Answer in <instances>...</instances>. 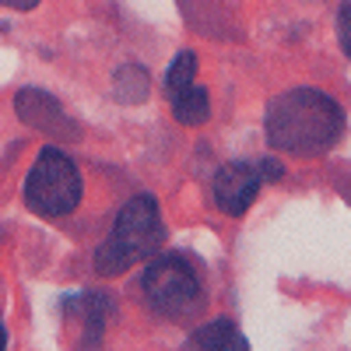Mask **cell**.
Segmentation results:
<instances>
[{"instance_id": "13", "label": "cell", "mask_w": 351, "mask_h": 351, "mask_svg": "<svg viewBox=\"0 0 351 351\" xmlns=\"http://www.w3.org/2000/svg\"><path fill=\"white\" fill-rule=\"evenodd\" d=\"M0 4L11 8V11H32V8L39 4V0H0Z\"/></svg>"}, {"instance_id": "6", "label": "cell", "mask_w": 351, "mask_h": 351, "mask_svg": "<svg viewBox=\"0 0 351 351\" xmlns=\"http://www.w3.org/2000/svg\"><path fill=\"white\" fill-rule=\"evenodd\" d=\"M14 109H18V116H21L28 127H36L43 134H53V137H74L77 134L71 127V120L64 116V109L56 106V99L46 95V92H36V88L18 92L14 95Z\"/></svg>"}, {"instance_id": "10", "label": "cell", "mask_w": 351, "mask_h": 351, "mask_svg": "<svg viewBox=\"0 0 351 351\" xmlns=\"http://www.w3.org/2000/svg\"><path fill=\"white\" fill-rule=\"evenodd\" d=\"M197 81V53H180L176 60L169 64V71H165V95L172 99V95H180L183 88H190Z\"/></svg>"}, {"instance_id": "3", "label": "cell", "mask_w": 351, "mask_h": 351, "mask_svg": "<svg viewBox=\"0 0 351 351\" xmlns=\"http://www.w3.org/2000/svg\"><path fill=\"white\" fill-rule=\"evenodd\" d=\"M141 288H144V299H148L152 313L172 319V324H190L208 306L197 271L180 253H162V256L155 253L148 260V267H144Z\"/></svg>"}, {"instance_id": "2", "label": "cell", "mask_w": 351, "mask_h": 351, "mask_svg": "<svg viewBox=\"0 0 351 351\" xmlns=\"http://www.w3.org/2000/svg\"><path fill=\"white\" fill-rule=\"evenodd\" d=\"M162 239H165V225H162L155 197L137 193L120 208V215H116L112 236L95 250V271L102 278L123 274L134 263L152 260L162 250Z\"/></svg>"}, {"instance_id": "5", "label": "cell", "mask_w": 351, "mask_h": 351, "mask_svg": "<svg viewBox=\"0 0 351 351\" xmlns=\"http://www.w3.org/2000/svg\"><path fill=\"white\" fill-rule=\"evenodd\" d=\"M263 186V176L256 169V162H225L215 172L211 183V197L218 204V211H225L228 218H239L250 211V204L256 200Z\"/></svg>"}, {"instance_id": "14", "label": "cell", "mask_w": 351, "mask_h": 351, "mask_svg": "<svg viewBox=\"0 0 351 351\" xmlns=\"http://www.w3.org/2000/svg\"><path fill=\"white\" fill-rule=\"evenodd\" d=\"M0 348H8V330H4V324H0Z\"/></svg>"}, {"instance_id": "7", "label": "cell", "mask_w": 351, "mask_h": 351, "mask_svg": "<svg viewBox=\"0 0 351 351\" xmlns=\"http://www.w3.org/2000/svg\"><path fill=\"white\" fill-rule=\"evenodd\" d=\"M186 348H204V351H246L250 341L239 334V327L232 319H211V324L197 327L190 337H186Z\"/></svg>"}, {"instance_id": "1", "label": "cell", "mask_w": 351, "mask_h": 351, "mask_svg": "<svg viewBox=\"0 0 351 351\" xmlns=\"http://www.w3.org/2000/svg\"><path fill=\"white\" fill-rule=\"evenodd\" d=\"M344 109L319 88H291L263 116L267 144L281 155H324L344 137Z\"/></svg>"}, {"instance_id": "11", "label": "cell", "mask_w": 351, "mask_h": 351, "mask_svg": "<svg viewBox=\"0 0 351 351\" xmlns=\"http://www.w3.org/2000/svg\"><path fill=\"white\" fill-rule=\"evenodd\" d=\"M337 43L351 60V0H341V8H337Z\"/></svg>"}, {"instance_id": "12", "label": "cell", "mask_w": 351, "mask_h": 351, "mask_svg": "<svg viewBox=\"0 0 351 351\" xmlns=\"http://www.w3.org/2000/svg\"><path fill=\"white\" fill-rule=\"evenodd\" d=\"M256 169H260V176H263V183H267V180H281V176H285V165H281L274 155L260 158V162H256Z\"/></svg>"}, {"instance_id": "8", "label": "cell", "mask_w": 351, "mask_h": 351, "mask_svg": "<svg viewBox=\"0 0 351 351\" xmlns=\"http://www.w3.org/2000/svg\"><path fill=\"white\" fill-rule=\"evenodd\" d=\"M67 306L77 309L81 324L88 327V341H95L106 327H109V316H112V299L106 291H81L77 299H67Z\"/></svg>"}, {"instance_id": "4", "label": "cell", "mask_w": 351, "mask_h": 351, "mask_svg": "<svg viewBox=\"0 0 351 351\" xmlns=\"http://www.w3.org/2000/svg\"><path fill=\"white\" fill-rule=\"evenodd\" d=\"M25 204H28V211H36L43 218H64L77 208L81 204V172L71 162V155L46 144L36 165L25 176Z\"/></svg>"}, {"instance_id": "9", "label": "cell", "mask_w": 351, "mask_h": 351, "mask_svg": "<svg viewBox=\"0 0 351 351\" xmlns=\"http://www.w3.org/2000/svg\"><path fill=\"white\" fill-rule=\"evenodd\" d=\"M172 116L180 120L183 127H200V123H208V116H211V99H208V88L204 84H190L183 88L180 95H172Z\"/></svg>"}]
</instances>
